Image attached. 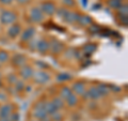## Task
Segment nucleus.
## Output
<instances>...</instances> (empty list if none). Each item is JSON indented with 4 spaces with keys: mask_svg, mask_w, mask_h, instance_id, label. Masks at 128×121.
Instances as JSON below:
<instances>
[{
    "mask_svg": "<svg viewBox=\"0 0 128 121\" xmlns=\"http://www.w3.org/2000/svg\"><path fill=\"white\" fill-rule=\"evenodd\" d=\"M44 104H45V102H38L35 104L33 108V116L38 120H44L46 117H48L45 109H44Z\"/></svg>",
    "mask_w": 128,
    "mask_h": 121,
    "instance_id": "1",
    "label": "nucleus"
},
{
    "mask_svg": "<svg viewBox=\"0 0 128 121\" xmlns=\"http://www.w3.org/2000/svg\"><path fill=\"white\" fill-rule=\"evenodd\" d=\"M33 76H34V80L38 84H45L47 83L48 80H49V77L50 76L48 75L47 73H45V72L43 71H38L35 72V73H33Z\"/></svg>",
    "mask_w": 128,
    "mask_h": 121,
    "instance_id": "2",
    "label": "nucleus"
},
{
    "mask_svg": "<svg viewBox=\"0 0 128 121\" xmlns=\"http://www.w3.org/2000/svg\"><path fill=\"white\" fill-rule=\"evenodd\" d=\"M41 11L47 15H54L57 10H56V6L52 2H44L42 3Z\"/></svg>",
    "mask_w": 128,
    "mask_h": 121,
    "instance_id": "3",
    "label": "nucleus"
},
{
    "mask_svg": "<svg viewBox=\"0 0 128 121\" xmlns=\"http://www.w3.org/2000/svg\"><path fill=\"white\" fill-rule=\"evenodd\" d=\"M15 19H16V15L13 12L6 11L1 14V22L3 24H12L15 22Z\"/></svg>",
    "mask_w": 128,
    "mask_h": 121,
    "instance_id": "4",
    "label": "nucleus"
},
{
    "mask_svg": "<svg viewBox=\"0 0 128 121\" xmlns=\"http://www.w3.org/2000/svg\"><path fill=\"white\" fill-rule=\"evenodd\" d=\"M30 17L33 22H42L43 18H44V15H43V12L41 11V9H38V8H34V9L31 10V13H30Z\"/></svg>",
    "mask_w": 128,
    "mask_h": 121,
    "instance_id": "5",
    "label": "nucleus"
},
{
    "mask_svg": "<svg viewBox=\"0 0 128 121\" xmlns=\"http://www.w3.org/2000/svg\"><path fill=\"white\" fill-rule=\"evenodd\" d=\"M13 112V106L11 104H4L0 107V118H8Z\"/></svg>",
    "mask_w": 128,
    "mask_h": 121,
    "instance_id": "6",
    "label": "nucleus"
},
{
    "mask_svg": "<svg viewBox=\"0 0 128 121\" xmlns=\"http://www.w3.org/2000/svg\"><path fill=\"white\" fill-rule=\"evenodd\" d=\"M84 98L86 99H92V100H97L100 98V93H99V91L97 89V87H92L89 89V91L86 92V93H84Z\"/></svg>",
    "mask_w": 128,
    "mask_h": 121,
    "instance_id": "7",
    "label": "nucleus"
},
{
    "mask_svg": "<svg viewBox=\"0 0 128 121\" xmlns=\"http://www.w3.org/2000/svg\"><path fill=\"white\" fill-rule=\"evenodd\" d=\"M63 44L61 42L57 41V40H54L52 42H51V44H49V49H51V51H52L54 54H59L61 53V51L63 50Z\"/></svg>",
    "mask_w": 128,
    "mask_h": 121,
    "instance_id": "8",
    "label": "nucleus"
},
{
    "mask_svg": "<svg viewBox=\"0 0 128 121\" xmlns=\"http://www.w3.org/2000/svg\"><path fill=\"white\" fill-rule=\"evenodd\" d=\"M34 33H35V29L33 27L27 28V29L24 30V32L22 33V41H29L30 39H32Z\"/></svg>",
    "mask_w": 128,
    "mask_h": 121,
    "instance_id": "9",
    "label": "nucleus"
},
{
    "mask_svg": "<svg viewBox=\"0 0 128 121\" xmlns=\"http://www.w3.org/2000/svg\"><path fill=\"white\" fill-rule=\"evenodd\" d=\"M36 49L42 54H45L46 51L49 49V43L46 40H40L36 44Z\"/></svg>",
    "mask_w": 128,
    "mask_h": 121,
    "instance_id": "10",
    "label": "nucleus"
},
{
    "mask_svg": "<svg viewBox=\"0 0 128 121\" xmlns=\"http://www.w3.org/2000/svg\"><path fill=\"white\" fill-rule=\"evenodd\" d=\"M73 90L75 91V93H77L78 95H83L86 93L84 85L81 82H77V83L73 84Z\"/></svg>",
    "mask_w": 128,
    "mask_h": 121,
    "instance_id": "11",
    "label": "nucleus"
},
{
    "mask_svg": "<svg viewBox=\"0 0 128 121\" xmlns=\"http://www.w3.org/2000/svg\"><path fill=\"white\" fill-rule=\"evenodd\" d=\"M12 62H13L14 66H16V67H22V66H24V64L26 63V58H25V56L17 54V55H15L13 57Z\"/></svg>",
    "mask_w": 128,
    "mask_h": 121,
    "instance_id": "12",
    "label": "nucleus"
},
{
    "mask_svg": "<svg viewBox=\"0 0 128 121\" xmlns=\"http://www.w3.org/2000/svg\"><path fill=\"white\" fill-rule=\"evenodd\" d=\"M79 14H77L76 12H67V14L65 16V18H64V21L67 22V23H76V22H78V19H79Z\"/></svg>",
    "mask_w": 128,
    "mask_h": 121,
    "instance_id": "13",
    "label": "nucleus"
},
{
    "mask_svg": "<svg viewBox=\"0 0 128 121\" xmlns=\"http://www.w3.org/2000/svg\"><path fill=\"white\" fill-rule=\"evenodd\" d=\"M20 75L24 79H29L33 76V70L30 67H24L20 70Z\"/></svg>",
    "mask_w": 128,
    "mask_h": 121,
    "instance_id": "14",
    "label": "nucleus"
},
{
    "mask_svg": "<svg viewBox=\"0 0 128 121\" xmlns=\"http://www.w3.org/2000/svg\"><path fill=\"white\" fill-rule=\"evenodd\" d=\"M44 109H45L46 111V114L48 116H50V115H52L54 112H56L58 109L54 107V105L51 102H45V104H44Z\"/></svg>",
    "mask_w": 128,
    "mask_h": 121,
    "instance_id": "15",
    "label": "nucleus"
},
{
    "mask_svg": "<svg viewBox=\"0 0 128 121\" xmlns=\"http://www.w3.org/2000/svg\"><path fill=\"white\" fill-rule=\"evenodd\" d=\"M8 33H9V35L11 38H15V37H17V35L20 33V27H19L18 25H14V26H12L9 31H8Z\"/></svg>",
    "mask_w": 128,
    "mask_h": 121,
    "instance_id": "16",
    "label": "nucleus"
},
{
    "mask_svg": "<svg viewBox=\"0 0 128 121\" xmlns=\"http://www.w3.org/2000/svg\"><path fill=\"white\" fill-rule=\"evenodd\" d=\"M78 23L81 26H89V25H91V24H92V18L90 17V16H88V15L79 16Z\"/></svg>",
    "mask_w": 128,
    "mask_h": 121,
    "instance_id": "17",
    "label": "nucleus"
},
{
    "mask_svg": "<svg viewBox=\"0 0 128 121\" xmlns=\"http://www.w3.org/2000/svg\"><path fill=\"white\" fill-rule=\"evenodd\" d=\"M72 94V90H70V88L68 87H63L61 91H60V98H61L62 100H66L68 96Z\"/></svg>",
    "mask_w": 128,
    "mask_h": 121,
    "instance_id": "18",
    "label": "nucleus"
},
{
    "mask_svg": "<svg viewBox=\"0 0 128 121\" xmlns=\"http://www.w3.org/2000/svg\"><path fill=\"white\" fill-rule=\"evenodd\" d=\"M65 101H66V103H67V105H68V106H74V105H76V104H77L78 98H77V95H75V94L72 93Z\"/></svg>",
    "mask_w": 128,
    "mask_h": 121,
    "instance_id": "19",
    "label": "nucleus"
},
{
    "mask_svg": "<svg viewBox=\"0 0 128 121\" xmlns=\"http://www.w3.org/2000/svg\"><path fill=\"white\" fill-rule=\"evenodd\" d=\"M96 48H97V46H96L95 44L90 43V44H86L84 47H83V50H84V53H86V54H92L96 50Z\"/></svg>",
    "mask_w": 128,
    "mask_h": 121,
    "instance_id": "20",
    "label": "nucleus"
},
{
    "mask_svg": "<svg viewBox=\"0 0 128 121\" xmlns=\"http://www.w3.org/2000/svg\"><path fill=\"white\" fill-rule=\"evenodd\" d=\"M54 105V107L57 108V109H60V108H62L64 106V102L61 98H54L52 100V102H51Z\"/></svg>",
    "mask_w": 128,
    "mask_h": 121,
    "instance_id": "21",
    "label": "nucleus"
},
{
    "mask_svg": "<svg viewBox=\"0 0 128 121\" xmlns=\"http://www.w3.org/2000/svg\"><path fill=\"white\" fill-rule=\"evenodd\" d=\"M108 3H109V6L112 9H118L120 7H122L123 0H109Z\"/></svg>",
    "mask_w": 128,
    "mask_h": 121,
    "instance_id": "22",
    "label": "nucleus"
},
{
    "mask_svg": "<svg viewBox=\"0 0 128 121\" xmlns=\"http://www.w3.org/2000/svg\"><path fill=\"white\" fill-rule=\"evenodd\" d=\"M97 89L99 91V93H100V95H106L109 92V88L107 87V85H104V84H100L99 86H97Z\"/></svg>",
    "mask_w": 128,
    "mask_h": 121,
    "instance_id": "23",
    "label": "nucleus"
},
{
    "mask_svg": "<svg viewBox=\"0 0 128 121\" xmlns=\"http://www.w3.org/2000/svg\"><path fill=\"white\" fill-rule=\"evenodd\" d=\"M72 78V76L70 74H67V73H61V74H59L58 75V82H64V80H70Z\"/></svg>",
    "mask_w": 128,
    "mask_h": 121,
    "instance_id": "24",
    "label": "nucleus"
},
{
    "mask_svg": "<svg viewBox=\"0 0 128 121\" xmlns=\"http://www.w3.org/2000/svg\"><path fill=\"white\" fill-rule=\"evenodd\" d=\"M9 60V55L6 51H0V63L6 62Z\"/></svg>",
    "mask_w": 128,
    "mask_h": 121,
    "instance_id": "25",
    "label": "nucleus"
},
{
    "mask_svg": "<svg viewBox=\"0 0 128 121\" xmlns=\"http://www.w3.org/2000/svg\"><path fill=\"white\" fill-rule=\"evenodd\" d=\"M50 117H51V120L52 121H61L62 120V115L60 114V112H58V110L54 112L52 115H50Z\"/></svg>",
    "mask_w": 128,
    "mask_h": 121,
    "instance_id": "26",
    "label": "nucleus"
},
{
    "mask_svg": "<svg viewBox=\"0 0 128 121\" xmlns=\"http://www.w3.org/2000/svg\"><path fill=\"white\" fill-rule=\"evenodd\" d=\"M57 12V14H58V16L61 19H64L65 18V16H66V14H67V10H65V9H60V10H58V11H56Z\"/></svg>",
    "mask_w": 128,
    "mask_h": 121,
    "instance_id": "27",
    "label": "nucleus"
},
{
    "mask_svg": "<svg viewBox=\"0 0 128 121\" xmlns=\"http://www.w3.org/2000/svg\"><path fill=\"white\" fill-rule=\"evenodd\" d=\"M8 118H9L10 121H18L19 120V115L17 114V112H12Z\"/></svg>",
    "mask_w": 128,
    "mask_h": 121,
    "instance_id": "28",
    "label": "nucleus"
},
{
    "mask_svg": "<svg viewBox=\"0 0 128 121\" xmlns=\"http://www.w3.org/2000/svg\"><path fill=\"white\" fill-rule=\"evenodd\" d=\"M118 12H120V14H121L122 16H127V6L125 5L124 7H120L118 8Z\"/></svg>",
    "mask_w": 128,
    "mask_h": 121,
    "instance_id": "29",
    "label": "nucleus"
},
{
    "mask_svg": "<svg viewBox=\"0 0 128 121\" xmlns=\"http://www.w3.org/2000/svg\"><path fill=\"white\" fill-rule=\"evenodd\" d=\"M16 84V90H22V89H24V83L22 82V80H17V82L15 83Z\"/></svg>",
    "mask_w": 128,
    "mask_h": 121,
    "instance_id": "30",
    "label": "nucleus"
},
{
    "mask_svg": "<svg viewBox=\"0 0 128 121\" xmlns=\"http://www.w3.org/2000/svg\"><path fill=\"white\" fill-rule=\"evenodd\" d=\"M9 82L15 84L16 82H17V79H16V76H15V75H10V76H9Z\"/></svg>",
    "mask_w": 128,
    "mask_h": 121,
    "instance_id": "31",
    "label": "nucleus"
},
{
    "mask_svg": "<svg viewBox=\"0 0 128 121\" xmlns=\"http://www.w3.org/2000/svg\"><path fill=\"white\" fill-rule=\"evenodd\" d=\"M63 2L65 3L66 6H68V7L74 6V0H63Z\"/></svg>",
    "mask_w": 128,
    "mask_h": 121,
    "instance_id": "32",
    "label": "nucleus"
},
{
    "mask_svg": "<svg viewBox=\"0 0 128 121\" xmlns=\"http://www.w3.org/2000/svg\"><path fill=\"white\" fill-rule=\"evenodd\" d=\"M98 30H99V28H98L97 26H92V27H90V31H91V32L98 31Z\"/></svg>",
    "mask_w": 128,
    "mask_h": 121,
    "instance_id": "33",
    "label": "nucleus"
},
{
    "mask_svg": "<svg viewBox=\"0 0 128 121\" xmlns=\"http://www.w3.org/2000/svg\"><path fill=\"white\" fill-rule=\"evenodd\" d=\"M0 2L4 3V5H10V3L12 2V0H0Z\"/></svg>",
    "mask_w": 128,
    "mask_h": 121,
    "instance_id": "34",
    "label": "nucleus"
},
{
    "mask_svg": "<svg viewBox=\"0 0 128 121\" xmlns=\"http://www.w3.org/2000/svg\"><path fill=\"white\" fill-rule=\"evenodd\" d=\"M4 100H6V96L0 93V101H4Z\"/></svg>",
    "mask_w": 128,
    "mask_h": 121,
    "instance_id": "35",
    "label": "nucleus"
},
{
    "mask_svg": "<svg viewBox=\"0 0 128 121\" xmlns=\"http://www.w3.org/2000/svg\"><path fill=\"white\" fill-rule=\"evenodd\" d=\"M17 1H18L19 3H26V2L29 1V0H17Z\"/></svg>",
    "mask_w": 128,
    "mask_h": 121,
    "instance_id": "36",
    "label": "nucleus"
},
{
    "mask_svg": "<svg viewBox=\"0 0 128 121\" xmlns=\"http://www.w3.org/2000/svg\"><path fill=\"white\" fill-rule=\"evenodd\" d=\"M0 121H10L9 118H0Z\"/></svg>",
    "mask_w": 128,
    "mask_h": 121,
    "instance_id": "37",
    "label": "nucleus"
},
{
    "mask_svg": "<svg viewBox=\"0 0 128 121\" xmlns=\"http://www.w3.org/2000/svg\"><path fill=\"white\" fill-rule=\"evenodd\" d=\"M33 121H41V120H33Z\"/></svg>",
    "mask_w": 128,
    "mask_h": 121,
    "instance_id": "38",
    "label": "nucleus"
},
{
    "mask_svg": "<svg viewBox=\"0 0 128 121\" xmlns=\"http://www.w3.org/2000/svg\"><path fill=\"white\" fill-rule=\"evenodd\" d=\"M0 77H1V74H0Z\"/></svg>",
    "mask_w": 128,
    "mask_h": 121,
    "instance_id": "39",
    "label": "nucleus"
}]
</instances>
